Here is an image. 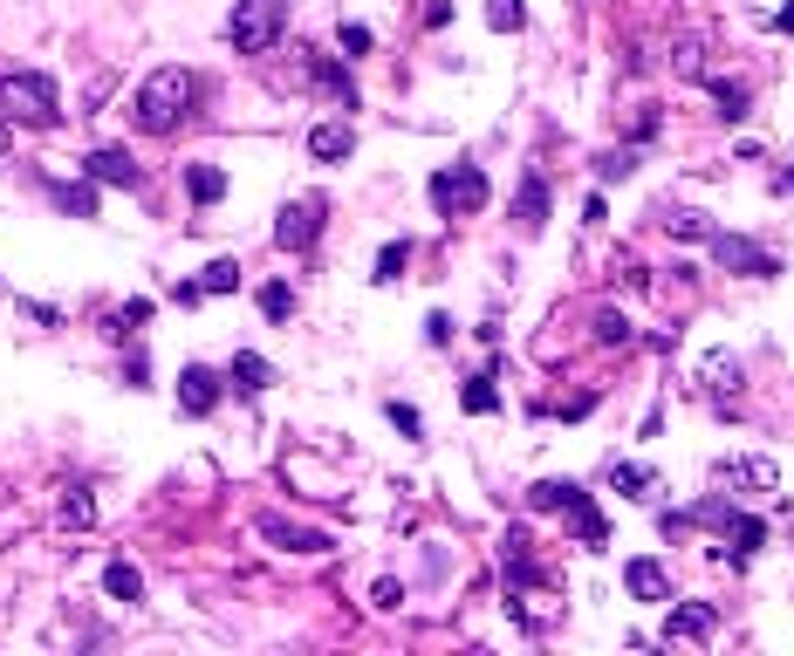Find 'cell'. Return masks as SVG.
I'll list each match as a JSON object with an SVG mask.
<instances>
[{
    "label": "cell",
    "instance_id": "1",
    "mask_svg": "<svg viewBox=\"0 0 794 656\" xmlns=\"http://www.w3.org/2000/svg\"><path fill=\"white\" fill-rule=\"evenodd\" d=\"M192 96H198L192 69H151L138 82V96H131V123H138L144 137H172L179 123H185V110H192Z\"/></svg>",
    "mask_w": 794,
    "mask_h": 656
},
{
    "label": "cell",
    "instance_id": "2",
    "mask_svg": "<svg viewBox=\"0 0 794 656\" xmlns=\"http://www.w3.org/2000/svg\"><path fill=\"white\" fill-rule=\"evenodd\" d=\"M282 21H288V0H233V21H226L233 55H267L282 41Z\"/></svg>",
    "mask_w": 794,
    "mask_h": 656
},
{
    "label": "cell",
    "instance_id": "3",
    "mask_svg": "<svg viewBox=\"0 0 794 656\" xmlns=\"http://www.w3.org/2000/svg\"><path fill=\"white\" fill-rule=\"evenodd\" d=\"M528 506H535V513H569L576 533H582V547H603V513L589 506V492H582L576 479H541V485H528Z\"/></svg>",
    "mask_w": 794,
    "mask_h": 656
},
{
    "label": "cell",
    "instance_id": "4",
    "mask_svg": "<svg viewBox=\"0 0 794 656\" xmlns=\"http://www.w3.org/2000/svg\"><path fill=\"white\" fill-rule=\"evenodd\" d=\"M0 96H8V110H14L21 123H42V131H55V123H62V90H55V75H42V69L8 75V82H0Z\"/></svg>",
    "mask_w": 794,
    "mask_h": 656
},
{
    "label": "cell",
    "instance_id": "5",
    "mask_svg": "<svg viewBox=\"0 0 794 656\" xmlns=\"http://www.w3.org/2000/svg\"><path fill=\"white\" fill-rule=\"evenodd\" d=\"M487 198H493V185H487L480 164H452V172H431V205H439L446 219L487 213Z\"/></svg>",
    "mask_w": 794,
    "mask_h": 656
},
{
    "label": "cell",
    "instance_id": "6",
    "mask_svg": "<svg viewBox=\"0 0 794 656\" xmlns=\"http://www.w3.org/2000/svg\"><path fill=\"white\" fill-rule=\"evenodd\" d=\"M323 213L329 205L323 198H295V205H282V219H274V246H282V254H308L315 239H323Z\"/></svg>",
    "mask_w": 794,
    "mask_h": 656
},
{
    "label": "cell",
    "instance_id": "7",
    "mask_svg": "<svg viewBox=\"0 0 794 656\" xmlns=\"http://www.w3.org/2000/svg\"><path fill=\"white\" fill-rule=\"evenodd\" d=\"M705 246H712V260H720L726 274H746V280H774V274H781V260L767 254V246H753V239H740V233H712Z\"/></svg>",
    "mask_w": 794,
    "mask_h": 656
},
{
    "label": "cell",
    "instance_id": "8",
    "mask_svg": "<svg viewBox=\"0 0 794 656\" xmlns=\"http://www.w3.org/2000/svg\"><path fill=\"white\" fill-rule=\"evenodd\" d=\"M261 541H267V547H282V554H329V547H336L329 533L295 526V520H282V513H261Z\"/></svg>",
    "mask_w": 794,
    "mask_h": 656
},
{
    "label": "cell",
    "instance_id": "9",
    "mask_svg": "<svg viewBox=\"0 0 794 656\" xmlns=\"http://www.w3.org/2000/svg\"><path fill=\"white\" fill-rule=\"evenodd\" d=\"M83 172H90V185H124V192H138V157L124 151V144H103V151H90L83 157Z\"/></svg>",
    "mask_w": 794,
    "mask_h": 656
},
{
    "label": "cell",
    "instance_id": "10",
    "mask_svg": "<svg viewBox=\"0 0 794 656\" xmlns=\"http://www.w3.org/2000/svg\"><path fill=\"white\" fill-rule=\"evenodd\" d=\"M213 403H220V377L206 362H185L179 369V410L185 418H213Z\"/></svg>",
    "mask_w": 794,
    "mask_h": 656
},
{
    "label": "cell",
    "instance_id": "11",
    "mask_svg": "<svg viewBox=\"0 0 794 656\" xmlns=\"http://www.w3.org/2000/svg\"><path fill=\"white\" fill-rule=\"evenodd\" d=\"M712 629H720V608L712 602H679L664 615V643H705Z\"/></svg>",
    "mask_w": 794,
    "mask_h": 656
},
{
    "label": "cell",
    "instance_id": "12",
    "mask_svg": "<svg viewBox=\"0 0 794 656\" xmlns=\"http://www.w3.org/2000/svg\"><path fill=\"white\" fill-rule=\"evenodd\" d=\"M623 588L638 595V602H671V567L651 561V554H638V561L623 567Z\"/></svg>",
    "mask_w": 794,
    "mask_h": 656
},
{
    "label": "cell",
    "instance_id": "13",
    "mask_svg": "<svg viewBox=\"0 0 794 656\" xmlns=\"http://www.w3.org/2000/svg\"><path fill=\"white\" fill-rule=\"evenodd\" d=\"M513 226H521V233H541V226H548V178H541V172H528L521 192H513Z\"/></svg>",
    "mask_w": 794,
    "mask_h": 656
},
{
    "label": "cell",
    "instance_id": "14",
    "mask_svg": "<svg viewBox=\"0 0 794 656\" xmlns=\"http://www.w3.org/2000/svg\"><path fill=\"white\" fill-rule=\"evenodd\" d=\"M308 151L323 157V164H343V157L356 151V131H349L343 116H329V123H315V131H308Z\"/></svg>",
    "mask_w": 794,
    "mask_h": 656
},
{
    "label": "cell",
    "instance_id": "15",
    "mask_svg": "<svg viewBox=\"0 0 794 656\" xmlns=\"http://www.w3.org/2000/svg\"><path fill=\"white\" fill-rule=\"evenodd\" d=\"M720 479H726V485H746V492H781V472H774L767 459H726Z\"/></svg>",
    "mask_w": 794,
    "mask_h": 656
},
{
    "label": "cell",
    "instance_id": "16",
    "mask_svg": "<svg viewBox=\"0 0 794 656\" xmlns=\"http://www.w3.org/2000/svg\"><path fill=\"white\" fill-rule=\"evenodd\" d=\"M103 595H110V602H144V574H138L131 561H110V567H103Z\"/></svg>",
    "mask_w": 794,
    "mask_h": 656
},
{
    "label": "cell",
    "instance_id": "17",
    "mask_svg": "<svg viewBox=\"0 0 794 656\" xmlns=\"http://www.w3.org/2000/svg\"><path fill=\"white\" fill-rule=\"evenodd\" d=\"M308 75L323 82V90H329V96H336L343 110H356V82H349V75H343V69H336L329 55H308Z\"/></svg>",
    "mask_w": 794,
    "mask_h": 656
},
{
    "label": "cell",
    "instance_id": "18",
    "mask_svg": "<svg viewBox=\"0 0 794 656\" xmlns=\"http://www.w3.org/2000/svg\"><path fill=\"white\" fill-rule=\"evenodd\" d=\"M185 192H192L198 205H220V198H226V172H220V164H192V172H185Z\"/></svg>",
    "mask_w": 794,
    "mask_h": 656
},
{
    "label": "cell",
    "instance_id": "19",
    "mask_svg": "<svg viewBox=\"0 0 794 656\" xmlns=\"http://www.w3.org/2000/svg\"><path fill=\"white\" fill-rule=\"evenodd\" d=\"M233 383H241L247 397H261V390L274 383V369H267V356H254V349H241V356H233Z\"/></svg>",
    "mask_w": 794,
    "mask_h": 656
},
{
    "label": "cell",
    "instance_id": "20",
    "mask_svg": "<svg viewBox=\"0 0 794 656\" xmlns=\"http://www.w3.org/2000/svg\"><path fill=\"white\" fill-rule=\"evenodd\" d=\"M96 520V500H90V485H69L62 492V526H75V533H83Z\"/></svg>",
    "mask_w": 794,
    "mask_h": 656
},
{
    "label": "cell",
    "instance_id": "21",
    "mask_svg": "<svg viewBox=\"0 0 794 656\" xmlns=\"http://www.w3.org/2000/svg\"><path fill=\"white\" fill-rule=\"evenodd\" d=\"M144 321H151V301H124V308H116V315L103 321V336H110V342H124L131 328H144Z\"/></svg>",
    "mask_w": 794,
    "mask_h": 656
},
{
    "label": "cell",
    "instance_id": "22",
    "mask_svg": "<svg viewBox=\"0 0 794 656\" xmlns=\"http://www.w3.org/2000/svg\"><path fill=\"white\" fill-rule=\"evenodd\" d=\"M767 541V520H753V513H733V561H746L753 547Z\"/></svg>",
    "mask_w": 794,
    "mask_h": 656
},
{
    "label": "cell",
    "instance_id": "23",
    "mask_svg": "<svg viewBox=\"0 0 794 656\" xmlns=\"http://www.w3.org/2000/svg\"><path fill=\"white\" fill-rule=\"evenodd\" d=\"M459 403L472 410V418H487V410H500V390H493V377H466V390H459Z\"/></svg>",
    "mask_w": 794,
    "mask_h": 656
},
{
    "label": "cell",
    "instance_id": "24",
    "mask_svg": "<svg viewBox=\"0 0 794 656\" xmlns=\"http://www.w3.org/2000/svg\"><path fill=\"white\" fill-rule=\"evenodd\" d=\"M261 315H267V321H288V315H295V287H288V280H267V287H261Z\"/></svg>",
    "mask_w": 794,
    "mask_h": 656
},
{
    "label": "cell",
    "instance_id": "25",
    "mask_svg": "<svg viewBox=\"0 0 794 656\" xmlns=\"http://www.w3.org/2000/svg\"><path fill=\"white\" fill-rule=\"evenodd\" d=\"M55 205L69 219H96V192L90 185H55Z\"/></svg>",
    "mask_w": 794,
    "mask_h": 656
},
{
    "label": "cell",
    "instance_id": "26",
    "mask_svg": "<svg viewBox=\"0 0 794 656\" xmlns=\"http://www.w3.org/2000/svg\"><path fill=\"white\" fill-rule=\"evenodd\" d=\"M405 267H411V239H390L384 254H377V274H370V280H384V287H390V280L405 274Z\"/></svg>",
    "mask_w": 794,
    "mask_h": 656
},
{
    "label": "cell",
    "instance_id": "27",
    "mask_svg": "<svg viewBox=\"0 0 794 656\" xmlns=\"http://www.w3.org/2000/svg\"><path fill=\"white\" fill-rule=\"evenodd\" d=\"M487 28H493V34L528 28V8H521V0H487Z\"/></svg>",
    "mask_w": 794,
    "mask_h": 656
},
{
    "label": "cell",
    "instance_id": "28",
    "mask_svg": "<svg viewBox=\"0 0 794 656\" xmlns=\"http://www.w3.org/2000/svg\"><path fill=\"white\" fill-rule=\"evenodd\" d=\"M712 96H720V110H726L733 123H740V116H746V103H753V96H746V82H726V75H712Z\"/></svg>",
    "mask_w": 794,
    "mask_h": 656
},
{
    "label": "cell",
    "instance_id": "29",
    "mask_svg": "<svg viewBox=\"0 0 794 656\" xmlns=\"http://www.w3.org/2000/svg\"><path fill=\"white\" fill-rule=\"evenodd\" d=\"M198 287H206V295H233V287H241V267H233V260H213L206 274H198Z\"/></svg>",
    "mask_w": 794,
    "mask_h": 656
},
{
    "label": "cell",
    "instance_id": "30",
    "mask_svg": "<svg viewBox=\"0 0 794 656\" xmlns=\"http://www.w3.org/2000/svg\"><path fill=\"white\" fill-rule=\"evenodd\" d=\"M596 342H603V349H623V342H630V321L603 308V315H596Z\"/></svg>",
    "mask_w": 794,
    "mask_h": 656
},
{
    "label": "cell",
    "instance_id": "31",
    "mask_svg": "<svg viewBox=\"0 0 794 656\" xmlns=\"http://www.w3.org/2000/svg\"><path fill=\"white\" fill-rule=\"evenodd\" d=\"M705 383H712V390H740V362H733V356H712V362H705Z\"/></svg>",
    "mask_w": 794,
    "mask_h": 656
},
{
    "label": "cell",
    "instance_id": "32",
    "mask_svg": "<svg viewBox=\"0 0 794 656\" xmlns=\"http://www.w3.org/2000/svg\"><path fill=\"white\" fill-rule=\"evenodd\" d=\"M664 226H671V233H679V239H712V226H705V213H671Z\"/></svg>",
    "mask_w": 794,
    "mask_h": 656
},
{
    "label": "cell",
    "instance_id": "33",
    "mask_svg": "<svg viewBox=\"0 0 794 656\" xmlns=\"http://www.w3.org/2000/svg\"><path fill=\"white\" fill-rule=\"evenodd\" d=\"M638 172V151H610L603 164H596V178H630Z\"/></svg>",
    "mask_w": 794,
    "mask_h": 656
},
{
    "label": "cell",
    "instance_id": "34",
    "mask_svg": "<svg viewBox=\"0 0 794 656\" xmlns=\"http://www.w3.org/2000/svg\"><path fill=\"white\" fill-rule=\"evenodd\" d=\"M384 418H390L397 431H405V438H418V431H425V424H418V410H411V403H384Z\"/></svg>",
    "mask_w": 794,
    "mask_h": 656
},
{
    "label": "cell",
    "instance_id": "35",
    "mask_svg": "<svg viewBox=\"0 0 794 656\" xmlns=\"http://www.w3.org/2000/svg\"><path fill=\"white\" fill-rule=\"evenodd\" d=\"M610 479H617L623 492H644V485H651V472H644V465H610Z\"/></svg>",
    "mask_w": 794,
    "mask_h": 656
},
{
    "label": "cell",
    "instance_id": "36",
    "mask_svg": "<svg viewBox=\"0 0 794 656\" xmlns=\"http://www.w3.org/2000/svg\"><path fill=\"white\" fill-rule=\"evenodd\" d=\"M343 49H349V55H370V28L349 21V28H343Z\"/></svg>",
    "mask_w": 794,
    "mask_h": 656
},
{
    "label": "cell",
    "instance_id": "37",
    "mask_svg": "<svg viewBox=\"0 0 794 656\" xmlns=\"http://www.w3.org/2000/svg\"><path fill=\"white\" fill-rule=\"evenodd\" d=\"M425 342H431V349H446V342H452V321H446V315H431V321H425Z\"/></svg>",
    "mask_w": 794,
    "mask_h": 656
},
{
    "label": "cell",
    "instance_id": "38",
    "mask_svg": "<svg viewBox=\"0 0 794 656\" xmlns=\"http://www.w3.org/2000/svg\"><path fill=\"white\" fill-rule=\"evenodd\" d=\"M774 21H781V28H787V34H794V0H787V8H781V14H774Z\"/></svg>",
    "mask_w": 794,
    "mask_h": 656
},
{
    "label": "cell",
    "instance_id": "39",
    "mask_svg": "<svg viewBox=\"0 0 794 656\" xmlns=\"http://www.w3.org/2000/svg\"><path fill=\"white\" fill-rule=\"evenodd\" d=\"M0 151H8V123H0Z\"/></svg>",
    "mask_w": 794,
    "mask_h": 656
}]
</instances>
